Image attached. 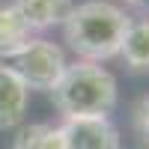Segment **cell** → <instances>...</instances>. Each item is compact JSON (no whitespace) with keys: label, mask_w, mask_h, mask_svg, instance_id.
Instances as JSON below:
<instances>
[{"label":"cell","mask_w":149,"mask_h":149,"mask_svg":"<svg viewBox=\"0 0 149 149\" xmlns=\"http://www.w3.org/2000/svg\"><path fill=\"white\" fill-rule=\"evenodd\" d=\"M131 18L110 0H86L78 3L63 21V39L81 60L102 63L119 54L122 36Z\"/></svg>","instance_id":"cell-1"},{"label":"cell","mask_w":149,"mask_h":149,"mask_svg":"<svg viewBox=\"0 0 149 149\" xmlns=\"http://www.w3.org/2000/svg\"><path fill=\"white\" fill-rule=\"evenodd\" d=\"M51 98L66 116H107L116 107V78L102 63L78 60L69 63L63 78L54 84Z\"/></svg>","instance_id":"cell-2"},{"label":"cell","mask_w":149,"mask_h":149,"mask_svg":"<svg viewBox=\"0 0 149 149\" xmlns=\"http://www.w3.org/2000/svg\"><path fill=\"white\" fill-rule=\"evenodd\" d=\"M9 69L24 81L27 90H54V84L66 72V54L63 48L48 42V39H30L21 51L9 60Z\"/></svg>","instance_id":"cell-3"},{"label":"cell","mask_w":149,"mask_h":149,"mask_svg":"<svg viewBox=\"0 0 149 149\" xmlns=\"http://www.w3.org/2000/svg\"><path fill=\"white\" fill-rule=\"evenodd\" d=\"M63 149H119V131L107 116H66Z\"/></svg>","instance_id":"cell-4"},{"label":"cell","mask_w":149,"mask_h":149,"mask_svg":"<svg viewBox=\"0 0 149 149\" xmlns=\"http://www.w3.org/2000/svg\"><path fill=\"white\" fill-rule=\"evenodd\" d=\"M27 95L30 90L24 86V81L9 66H0V131L21 125L27 113Z\"/></svg>","instance_id":"cell-5"},{"label":"cell","mask_w":149,"mask_h":149,"mask_svg":"<svg viewBox=\"0 0 149 149\" xmlns=\"http://www.w3.org/2000/svg\"><path fill=\"white\" fill-rule=\"evenodd\" d=\"M12 6L30 30H48L69 18V12L74 9V0H15Z\"/></svg>","instance_id":"cell-6"},{"label":"cell","mask_w":149,"mask_h":149,"mask_svg":"<svg viewBox=\"0 0 149 149\" xmlns=\"http://www.w3.org/2000/svg\"><path fill=\"white\" fill-rule=\"evenodd\" d=\"M30 39H33V30L24 24L15 6H0V57L12 60Z\"/></svg>","instance_id":"cell-7"},{"label":"cell","mask_w":149,"mask_h":149,"mask_svg":"<svg viewBox=\"0 0 149 149\" xmlns=\"http://www.w3.org/2000/svg\"><path fill=\"white\" fill-rule=\"evenodd\" d=\"M119 54L125 57V63L134 72L149 69V21H131L125 36H122Z\"/></svg>","instance_id":"cell-8"},{"label":"cell","mask_w":149,"mask_h":149,"mask_svg":"<svg viewBox=\"0 0 149 149\" xmlns=\"http://www.w3.org/2000/svg\"><path fill=\"white\" fill-rule=\"evenodd\" d=\"M9 149H63V134L60 125H45V122H36V125H21L12 137Z\"/></svg>","instance_id":"cell-9"},{"label":"cell","mask_w":149,"mask_h":149,"mask_svg":"<svg viewBox=\"0 0 149 149\" xmlns=\"http://www.w3.org/2000/svg\"><path fill=\"white\" fill-rule=\"evenodd\" d=\"M134 128L137 134L149 143V95H143L137 104H134Z\"/></svg>","instance_id":"cell-10"},{"label":"cell","mask_w":149,"mask_h":149,"mask_svg":"<svg viewBox=\"0 0 149 149\" xmlns=\"http://www.w3.org/2000/svg\"><path fill=\"white\" fill-rule=\"evenodd\" d=\"M125 3H128V6H137V9H146L149 0H125Z\"/></svg>","instance_id":"cell-11"}]
</instances>
